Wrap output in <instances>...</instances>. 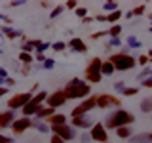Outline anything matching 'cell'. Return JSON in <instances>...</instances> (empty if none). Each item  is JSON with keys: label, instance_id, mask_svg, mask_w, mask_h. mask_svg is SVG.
<instances>
[{"label": "cell", "instance_id": "9f6ffc18", "mask_svg": "<svg viewBox=\"0 0 152 143\" xmlns=\"http://www.w3.org/2000/svg\"><path fill=\"white\" fill-rule=\"evenodd\" d=\"M0 54H2V50H0Z\"/></svg>", "mask_w": 152, "mask_h": 143}, {"label": "cell", "instance_id": "ab89813d", "mask_svg": "<svg viewBox=\"0 0 152 143\" xmlns=\"http://www.w3.org/2000/svg\"><path fill=\"white\" fill-rule=\"evenodd\" d=\"M142 86H145V88H152V76H148V78L142 80Z\"/></svg>", "mask_w": 152, "mask_h": 143}, {"label": "cell", "instance_id": "d6a6232c", "mask_svg": "<svg viewBox=\"0 0 152 143\" xmlns=\"http://www.w3.org/2000/svg\"><path fill=\"white\" fill-rule=\"evenodd\" d=\"M42 67H44L46 71H50V69H53V67H55V61H53V59H50V57H46L44 63H42Z\"/></svg>", "mask_w": 152, "mask_h": 143}, {"label": "cell", "instance_id": "74e56055", "mask_svg": "<svg viewBox=\"0 0 152 143\" xmlns=\"http://www.w3.org/2000/svg\"><path fill=\"white\" fill-rule=\"evenodd\" d=\"M76 15H78L80 19L88 17V10H86V8H76Z\"/></svg>", "mask_w": 152, "mask_h": 143}, {"label": "cell", "instance_id": "f546056e", "mask_svg": "<svg viewBox=\"0 0 152 143\" xmlns=\"http://www.w3.org/2000/svg\"><path fill=\"white\" fill-rule=\"evenodd\" d=\"M120 94H122V95H127V97H131V95H137V94H139V88H127V86H126V88H124Z\"/></svg>", "mask_w": 152, "mask_h": 143}, {"label": "cell", "instance_id": "8992f818", "mask_svg": "<svg viewBox=\"0 0 152 143\" xmlns=\"http://www.w3.org/2000/svg\"><path fill=\"white\" fill-rule=\"evenodd\" d=\"M32 99V94L31 92H25V94H15L8 99V109L10 111H15V109H23L25 105Z\"/></svg>", "mask_w": 152, "mask_h": 143}, {"label": "cell", "instance_id": "e575fe53", "mask_svg": "<svg viewBox=\"0 0 152 143\" xmlns=\"http://www.w3.org/2000/svg\"><path fill=\"white\" fill-rule=\"evenodd\" d=\"M63 10H65L63 6H57V8H53V12H51V13H50V17H51V19H55V17H59V15H61V13H63Z\"/></svg>", "mask_w": 152, "mask_h": 143}, {"label": "cell", "instance_id": "1f68e13d", "mask_svg": "<svg viewBox=\"0 0 152 143\" xmlns=\"http://www.w3.org/2000/svg\"><path fill=\"white\" fill-rule=\"evenodd\" d=\"M32 50H34V46H32V40L25 42V44L21 46V52H25V54H32Z\"/></svg>", "mask_w": 152, "mask_h": 143}, {"label": "cell", "instance_id": "5b68a950", "mask_svg": "<svg viewBox=\"0 0 152 143\" xmlns=\"http://www.w3.org/2000/svg\"><path fill=\"white\" fill-rule=\"evenodd\" d=\"M51 132H53V136H59L63 141H70L74 139V137H78V133H76V128H72L70 124H61V126H51L50 128Z\"/></svg>", "mask_w": 152, "mask_h": 143}, {"label": "cell", "instance_id": "d6986e66", "mask_svg": "<svg viewBox=\"0 0 152 143\" xmlns=\"http://www.w3.org/2000/svg\"><path fill=\"white\" fill-rule=\"evenodd\" d=\"M116 136L120 137V139H129V137L133 136L131 126H122V128H116Z\"/></svg>", "mask_w": 152, "mask_h": 143}, {"label": "cell", "instance_id": "83f0119b", "mask_svg": "<svg viewBox=\"0 0 152 143\" xmlns=\"http://www.w3.org/2000/svg\"><path fill=\"white\" fill-rule=\"evenodd\" d=\"M148 76H152V69H150V67H145V69L141 71V74H137V80H141V82H142V80L148 78Z\"/></svg>", "mask_w": 152, "mask_h": 143}, {"label": "cell", "instance_id": "f6af8a7d", "mask_svg": "<svg viewBox=\"0 0 152 143\" xmlns=\"http://www.w3.org/2000/svg\"><path fill=\"white\" fill-rule=\"evenodd\" d=\"M63 8H69V10H76V2H66Z\"/></svg>", "mask_w": 152, "mask_h": 143}, {"label": "cell", "instance_id": "9c48e42d", "mask_svg": "<svg viewBox=\"0 0 152 143\" xmlns=\"http://www.w3.org/2000/svg\"><path fill=\"white\" fill-rule=\"evenodd\" d=\"M95 105L99 109H108V107H118L122 103L118 97H114L110 94H101V95H95Z\"/></svg>", "mask_w": 152, "mask_h": 143}, {"label": "cell", "instance_id": "9a60e30c", "mask_svg": "<svg viewBox=\"0 0 152 143\" xmlns=\"http://www.w3.org/2000/svg\"><path fill=\"white\" fill-rule=\"evenodd\" d=\"M69 46H70V50L80 52V54H86V52H88V46L84 44V40H82V38H72V40L69 42Z\"/></svg>", "mask_w": 152, "mask_h": 143}, {"label": "cell", "instance_id": "11a10c76", "mask_svg": "<svg viewBox=\"0 0 152 143\" xmlns=\"http://www.w3.org/2000/svg\"><path fill=\"white\" fill-rule=\"evenodd\" d=\"M2 82H4V78H0V86H2Z\"/></svg>", "mask_w": 152, "mask_h": 143}, {"label": "cell", "instance_id": "d4e9b609", "mask_svg": "<svg viewBox=\"0 0 152 143\" xmlns=\"http://www.w3.org/2000/svg\"><path fill=\"white\" fill-rule=\"evenodd\" d=\"M19 61H21L25 67H28L34 59H32V54H25V52H21V54H19Z\"/></svg>", "mask_w": 152, "mask_h": 143}, {"label": "cell", "instance_id": "7402d4cb", "mask_svg": "<svg viewBox=\"0 0 152 143\" xmlns=\"http://www.w3.org/2000/svg\"><path fill=\"white\" fill-rule=\"evenodd\" d=\"M110 76V74H114V67H112V63L110 61H103L101 63V76Z\"/></svg>", "mask_w": 152, "mask_h": 143}, {"label": "cell", "instance_id": "6f0895ef", "mask_svg": "<svg viewBox=\"0 0 152 143\" xmlns=\"http://www.w3.org/2000/svg\"><path fill=\"white\" fill-rule=\"evenodd\" d=\"M0 38H2V35H0Z\"/></svg>", "mask_w": 152, "mask_h": 143}, {"label": "cell", "instance_id": "c3c4849f", "mask_svg": "<svg viewBox=\"0 0 152 143\" xmlns=\"http://www.w3.org/2000/svg\"><path fill=\"white\" fill-rule=\"evenodd\" d=\"M80 137H82V143H88L89 141V133H82Z\"/></svg>", "mask_w": 152, "mask_h": 143}, {"label": "cell", "instance_id": "b9f144b4", "mask_svg": "<svg viewBox=\"0 0 152 143\" xmlns=\"http://www.w3.org/2000/svg\"><path fill=\"white\" fill-rule=\"evenodd\" d=\"M0 78H4V80L8 78V71L4 69V67H0Z\"/></svg>", "mask_w": 152, "mask_h": 143}, {"label": "cell", "instance_id": "f1b7e54d", "mask_svg": "<svg viewBox=\"0 0 152 143\" xmlns=\"http://www.w3.org/2000/svg\"><path fill=\"white\" fill-rule=\"evenodd\" d=\"M46 97H48V94H46V92H38L34 97L31 99V101H34V103H38V105H42V103L46 101Z\"/></svg>", "mask_w": 152, "mask_h": 143}, {"label": "cell", "instance_id": "4fadbf2b", "mask_svg": "<svg viewBox=\"0 0 152 143\" xmlns=\"http://www.w3.org/2000/svg\"><path fill=\"white\" fill-rule=\"evenodd\" d=\"M0 35H6L10 40H15V38L19 36H23L21 35V31H15L13 27H10V25H4V27H0Z\"/></svg>", "mask_w": 152, "mask_h": 143}, {"label": "cell", "instance_id": "681fc988", "mask_svg": "<svg viewBox=\"0 0 152 143\" xmlns=\"http://www.w3.org/2000/svg\"><path fill=\"white\" fill-rule=\"evenodd\" d=\"M6 94H8V88H6V86H0V97L6 95Z\"/></svg>", "mask_w": 152, "mask_h": 143}, {"label": "cell", "instance_id": "2e32d148", "mask_svg": "<svg viewBox=\"0 0 152 143\" xmlns=\"http://www.w3.org/2000/svg\"><path fill=\"white\" fill-rule=\"evenodd\" d=\"M46 124H50V126H61V124H66V116L65 114H51V116L46 118Z\"/></svg>", "mask_w": 152, "mask_h": 143}, {"label": "cell", "instance_id": "484cf974", "mask_svg": "<svg viewBox=\"0 0 152 143\" xmlns=\"http://www.w3.org/2000/svg\"><path fill=\"white\" fill-rule=\"evenodd\" d=\"M32 126H34L38 132H42V133H48V132H50V126L44 124V122H40V120H32Z\"/></svg>", "mask_w": 152, "mask_h": 143}, {"label": "cell", "instance_id": "836d02e7", "mask_svg": "<svg viewBox=\"0 0 152 143\" xmlns=\"http://www.w3.org/2000/svg\"><path fill=\"white\" fill-rule=\"evenodd\" d=\"M135 61H137L139 65H142V67H148V55H145V54H142V55H139Z\"/></svg>", "mask_w": 152, "mask_h": 143}, {"label": "cell", "instance_id": "f35d334b", "mask_svg": "<svg viewBox=\"0 0 152 143\" xmlns=\"http://www.w3.org/2000/svg\"><path fill=\"white\" fill-rule=\"evenodd\" d=\"M120 36H118V38H110V40H108V46H120Z\"/></svg>", "mask_w": 152, "mask_h": 143}, {"label": "cell", "instance_id": "ee69618b", "mask_svg": "<svg viewBox=\"0 0 152 143\" xmlns=\"http://www.w3.org/2000/svg\"><path fill=\"white\" fill-rule=\"evenodd\" d=\"M4 82H6V88H10V86H13V84H15V80H13V78H10V76H8V78L4 80Z\"/></svg>", "mask_w": 152, "mask_h": 143}, {"label": "cell", "instance_id": "7bdbcfd3", "mask_svg": "<svg viewBox=\"0 0 152 143\" xmlns=\"http://www.w3.org/2000/svg\"><path fill=\"white\" fill-rule=\"evenodd\" d=\"M114 88H116L118 92H122V90L126 88V84H124V82H116V84H114Z\"/></svg>", "mask_w": 152, "mask_h": 143}, {"label": "cell", "instance_id": "db71d44e", "mask_svg": "<svg viewBox=\"0 0 152 143\" xmlns=\"http://www.w3.org/2000/svg\"><path fill=\"white\" fill-rule=\"evenodd\" d=\"M0 130H4V128H2V118H0Z\"/></svg>", "mask_w": 152, "mask_h": 143}, {"label": "cell", "instance_id": "f5cc1de1", "mask_svg": "<svg viewBox=\"0 0 152 143\" xmlns=\"http://www.w3.org/2000/svg\"><path fill=\"white\" fill-rule=\"evenodd\" d=\"M0 19H2V21H6V23H8V21H10V19H8V17H6V15H2V13H0Z\"/></svg>", "mask_w": 152, "mask_h": 143}, {"label": "cell", "instance_id": "7a4b0ae2", "mask_svg": "<svg viewBox=\"0 0 152 143\" xmlns=\"http://www.w3.org/2000/svg\"><path fill=\"white\" fill-rule=\"evenodd\" d=\"M63 92H65L66 99H82V97H88L91 90H89L88 82H84V80H80V78H72L65 86Z\"/></svg>", "mask_w": 152, "mask_h": 143}, {"label": "cell", "instance_id": "7c38bea8", "mask_svg": "<svg viewBox=\"0 0 152 143\" xmlns=\"http://www.w3.org/2000/svg\"><path fill=\"white\" fill-rule=\"evenodd\" d=\"M72 128H76V130H88V128H91L93 126V120L88 116V114H82V116H74L72 118V124H70Z\"/></svg>", "mask_w": 152, "mask_h": 143}, {"label": "cell", "instance_id": "4316f807", "mask_svg": "<svg viewBox=\"0 0 152 143\" xmlns=\"http://www.w3.org/2000/svg\"><path fill=\"white\" fill-rule=\"evenodd\" d=\"M120 32H122V27L118 25V23L108 29V35H110V38H118V36H120Z\"/></svg>", "mask_w": 152, "mask_h": 143}, {"label": "cell", "instance_id": "52a82bcc", "mask_svg": "<svg viewBox=\"0 0 152 143\" xmlns=\"http://www.w3.org/2000/svg\"><path fill=\"white\" fill-rule=\"evenodd\" d=\"M97 107L95 105V95H91V97H86L80 105H76V107L72 109V113H70V116H82V114H88L89 111H93V109Z\"/></svg>", "mask_w": 152, "mask_h": 143}, {"label": "cell", "instance_id": "ba28073f", "mask_svg": "<svg viewBox=\"0 0 152 143\" xmlns=\"http://www.w3.org/2000/svg\"><path fill=\"white\" fill-rule=\"evenodd\" d=\"M89 139L99 141V143H108V132H107V128L103 126V122H95L93 126H91Z\"/></svg>", "mask_w": 152, "mask_h": 143}, {"label": "cell", "instance_id": "816d5d0a", "mask_svg": "<svg viewBox=\"0 0 152 143\" xmlns=\"http://www.w3.org/2000/svg\"><path fill=\"white\" fill-rule=\"evenodd\" d=\"M10 6H13V8H15V6H23V2H10Z\"/></svg>", "mask_w": 152, "mask_h": 143}, {"label": "cell", "instance_id": "cb8c5ba5", "mask_svg": "<svg viewBox=\"0 0 152 143\" xmlns=\"http://www.w3.org/2000/svg\"><path fill=\"white\" fill-rule=\"evenodd\" d=\"M141 111L142 113H152V97H145L141 101Z\"/></svg>", "mask_w": 152, "mask_h": 143}, {"label": "cell", "instance_id": "277c9868", "mask_svg": "<svg viewBox=\"0 0 152 143\" xmlns=\"http://www.w3.org/2000/svg\"><path fill=\"white\" fill-rule=\"evenodd\" d=\"M101 63H103V59H99V57H93L91 61H89V65L86 67V80L88 82H91V84H97V82H101Z\"/></svg>", "mask_w": 152, "mask_h": 143}, {"label": "cell", "instance_id": "60d3db41", "mask_svg": "<svg viewBox=\"0 0 152 143\" xmlns=\"http://www.w3.org/2000/svg\"><path fill=\"white\" fill-rule=\"evenodd\" d=\"M50 143H66V141H63L59 136H51V139H50Z\"/></svg>", "mask_w": 152, "mask_h": 143}, {"label": "cell", "instance_id": "3957f363", "mask_svg": "<svg viewBox=\"0 0 152 143\" xmlns=\"http://www.w3.org/2000/svg\"><path fill=\"white\" fill-rule=\"evenodd\" d=\"M107 61H110L112 67H114V71H131L133 67L137 65V61H135V57L129 55V54H114L110 55Z\"/></svg>", "mask_w": 152, "mask_h": 143}, {"label": "cell", "instance_id": "5bb4252c", "mask_svg": "<svg viewBox=\"0 0 152 143\" xmlns=\"http://www.w3.org/2000/svg\"><path fill=\"white\" fill-rule=\"evenodd\" d=\"M40 107H42V105H38V103H34V101H28V103L25 105V107L21 109V111H23V116L28 118V116H32V114H36Z\"/></svg>", "mask_w": 152, "mask_h": 143}, {"label": "cell", "instance_id": "f907efd6", "mask_svg": "<svg viewBox=\"0 0 152 143\" xmlns=\"http://www.w3.org/2000/svg\"><path fill=\"white\" fill-rule=\"evenodd\" d=\"M97 21H101V23H104V21H107V17H104V15H97Z\"/></svg>", "mask_w": 152, "mask_h": 143}, {"label": "cell", "instance_id": "e0dca14e", "mask_svg": "<svg viewBox=\"0 0 152 143\" xmlns=\"http://www.w3.org/2000/svg\"><path fill=\"white\" fill-rule=\"evenodd\" d=\"M129 143H152V133L145 132V133H137V136L129 137Z\"/></svg>", "mask_w": 152, "mask_h": 143}, {"label": "cell", "instance_id": "44dd1931", "mask_svg": "<svg viewBox=\"0 0 152 143\" xmlns=\"http://www.w3.org/2000/svg\"><path fill=\"white\" fill-rule=\"evenodd\" d=\"M104 17H107V23H112V25H116V23L122 19V12H120V10H116V12H110V13H107Z\"/></svg>", "mask_w": 152, "mask_h": 143}, {"label": "cell", "instance_id": "8d00e7d4", "mask_svg": "<svg viewBox=\"0 0 152 143\" xmlns=\"http://www.w3.org/2000/svg\"><path fill=\"white\" fill-rule=\"evenodd\" d=\"M145 10H146V6H145V4H141V6H137L131 12V15H142V12H145Z\"/></svg>", "mask_w": 152, "mask_h": 143}, {"label": "cell", "instance_id": "bcb514c9", "mask_svg": "<svg viewBox=\"0 0 152 143\" xmlns=\"http://www.w3.org/2000/svg\"><path fill=\"white\" fill-rule=\"evenodd\" d=\"M0 143H13L10 137H6V136H0Z\"/></svg>", "mask_w": 152, "mask_h": 143}, {"label": "cell", "instance_id": "4dcf8cb0", "mask_svg": "<svg viewBox=\"0 0 152 143\" xmlns=\"http://www.w3.org/2000/svg\"><path fill=\"white\" fill-rule=\"evenodd\" d=\"M103 8H104V12H116V10H118V4L110 0V2H104Z\"/></svg>", "mask_w": 152, "mask_h": 143}, {"label": "cell", "instance_id": "6da1fadb", "mask_svg": "<svg viewBox=\"0 0 152 143\" xmlns=\"http://www.w3.org/2000/svg\"><path fill=\"white\" fill-rule=\"evenodd\" d=\"M133 122H135V116H133L129 111H126V109H116V111H112L107 116V120H104L103 126L107 128V130H116V128H122V126H131Z\"/></svg>", "mask_w": 152, "mask_h": 143}, {"label": "cell", "instance_id": "7dc6e473", "mask_svg": "<svg viewBox=\"0 0 152 143\" xmlns=\"http://www.w3.org/2000/svg\"><path fill=\"white\" fill-rule=\"evenodd\" d=\"M44 59H46V55H44V54H36V61H40V63H44Z\"/></svg>", "mask_w": 152, "mask_h": 143}, {"label": "cell", "instance_id": "30bf717a", "mask_svg": "<svg viewBox=\"0 0 152 143\" xmlns=\"http://www.w3.org/2000/svg\"><path fill=\"white\" fill-rule=\"evenodd\" d=\"M46 103H48V107H51V109H57V107H61V105H65L66 103L65 92H63V90H57V92L50 94L46 97Z\"/></svg>", "mask_w": 152, "mask_h": 143}, {"label": "cell", "instance_id": "d590c367", "mask_svg": "<svg viewBox=\"0 0 152 143\" xmlns=\"http://www.w3.org/2000/svg\"><path fill=\"white\" fill-rule=\"evenodd\" d=\"M50 48H53L55 52H63L65 48H66V44H65V42H53V44H51Z\"/></svg>", "mask_w": 152, "mask_h": 143}, {"label": "cell", "instance_id": "8fae6325", "mask_svg": "<svg viewBox=\"0 0 152 143\" xmlns=\"http://www.w3.org/2000/svg\"><path fill=\"white\" fill-rule=\"evenodd\" d=\"M32 126V120H28V118H25V116H21V118H15V120L12 122V130H13V133H23L25 130H28V128Z\"/></svg>", "mask_w": 152, "mask_h": 143}, {"label": "cell", "instance_id": "603a6c76", "mask_svg": "<svg viewBox=\"0 0 152 143\" xmlns=\"http://www.w3.org/2000/svg\"><path fill=\"white\" fill-rule=\"evenodd\" d=\"M126 44H127V48H131V50H137V48H141L142 44H141V40H139V38H137V36H127L126 38Z\"/></svg>", "mask_w": 152, "mask_h": 143}, {"label": "cell", "instance_id": "ffe728a7", "mask_svg": "<svg viewBox=\"0 0 152 143\" xmlns=\"http://www.w3.org/2000/svg\"><path fill=\"white\" fill-rule=\"evenodd\" d=\"M51 114H53V109H51V107H44V105H42V107L38 109V113L34 114V116L38 118V120H44V118L51 116Z\"/></svg>", "mask_w": 152, "mask_h": 143}, {"label": "cell", "instance_id": "ac0fdd59", "mask_svg": "<svg viewBox=\"0 0 152 143\" xmlns=\"http://www.w3.org/2000/svg\"><path fill=\"white\" fill-rule=\"evenodd\" d=\"M0 118H2V128H8V126H12L13 120H15V113L8 109V111L0 113Z\"/></svg>", "mask_w": 152, "mask_h": 143}]
</instances>
